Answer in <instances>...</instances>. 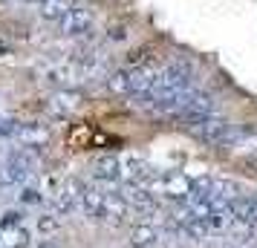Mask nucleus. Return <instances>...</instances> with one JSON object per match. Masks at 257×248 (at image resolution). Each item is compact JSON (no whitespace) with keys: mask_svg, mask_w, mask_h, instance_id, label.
<instances>
[{"mask_svg":"<svg viewBox=\"0 0 257 248\" xmlns=\"http://www.w3.org/2000/svg\"><path fill=\"white\" fill-rule=\"evenodd\" d=\"M197 142L202 144H214V147H225V144H237L240 142V136L243 133L234 127L228 118L217 116V113H211V116H202L197 118V121H191L185 127Z\"/></svg>","mask_w":257,"mask_h":248,"instance_id":"nucleus-1","label":"nucleus"},{"mask_svg":"<svg viewBox=\"0 0 257 248\" xmlns=\"http://www.w3.org/2000/svg\"><path fill=\"white\" fill-rule=\"evenodd\" d=\"M194 182L197 179H191L188 173H162V176H153L148 182V188L156 196H165V199L179 205V202H188V196L194 193Z\"/></svg>","mask_w":257,"mask_h":248,"instance_id":"nucleus-2","label":"nucleus"},{"mask_svg":"<svg viewBox=\"0 0 257 248\" xmlns=\"http://www.w3.org/2000/svg\"><path fill=\"white\" fill-rule=\"evenodd\" d=\"M93 179H95V185H101V188H116V185H121V159L113 153L98 156L93 162Z\"/></svg>","mask_w":257,"mask_h":248,"instance_id":"nucleus-3","label":"nucleus"},{"mask_svg":"<svg viewBox=\"0 0 257 248\" xmlns=\"http://www.w3.org/2000/svg\"><path fill=\"white\" fill-rule=\"evenodd\" d=\"M93 12L90 9H84V6H75L64 21H58V29L64 38H84L93 32Z\"/></svg>","mask_w":257,"mask_h":248,"instance_id":"nucleus-4","label":"nucleus"},{"mask_svg":"<svg viewBox=\"0 0 257 248\" xmlns=\"http://www.w3.org/2000/svg\"><path fill=\"white\" fill-rule=\"evenodd\" d=\"M81 193H84L81 182L67 179V182L61 185V190L55 193V202H52L55 213H72V211H78V205H81Z\"/></svg>","mask_w":257,"mask_h":248,"instance_id":"nucleus-5","label":"nucleus"},{"mask_svg":"<svg viewBox=\"0 0 257 248\" xmlns=\"http://www.w3.org/2000/svg\"><path fill=\"white\" fill-rule=\"evenodd\" d=\"M15 142L21 144V147H44L49 142V130L47 124H41V121H26V124H18V130H15Z\"/></svg>","mask_w":257,"mask_h":248,"instance_id":"nucleus-6","label":"nucleus"},{"mask_svg":"<svg viewBox=\"0 0 257 248\" xmlns=\"http://www.w3.org/2000/svg\"><path fill=\"white\" fill-rule=\"evenodd\" d=\"M162 239V231L153 222H136L127 234V245L130 248H156Z\"/></svg>","mask_w":257,"mask_h":248,"instance_id":"nucleus-7","label":"nucleus"},{"mask_svg":"<svg viewBox=\"0 0 257 248\" xmlns=\"http://www.w3.org/2000/svg\"><path fill=\"white\" fill-rule=\"evenodd\" d=\"M72 9H75V0H41V3H38L41 21H52V24L64 21Z\"/></svg>","mask_w":257,"mask_h":248,"instance_id":"nucleus-8","label":"nucleus"},{"mask_svg":"<svg viewBox=\"0 0 257 248\" xmlns=\"http://www.w3.org/2000/svg\"><path fill=\"white\" fill-rule=\"evenodd\" d=\"M24 185H29V176L21 173L9 159H3L0 162V188H24Z\"/></svg>","mask_w":257,"mask_h":248,"instance_id":"nucleus-9","label":"nucleus"},{"mask_svg":"<svg viewBox=\"0 0 257 248\" xmlns=\"http://www.w3.org/2000/svg\"><path fill=\"white\" fill-rule=\"evenodd\" d=\"M81 104V95L78 93H67V90H61V93H55L52 95V110H55V113H72V110H75V107Z\"/></svg>","mask_w":257,"mask_h":248,"instance_id":"nucleus-10","label":"nucleus"},{"mask_svg":"<svg viewBox=\"0 0 257 248\" xmlns=\"http://www.w3.org/2000/svg\"><path fill=\"white\" fill-rule=\"evenodd\" d=\"M107 90L110 93H118V95H130V70H116L110 72V78H107Z\"/></svg>","mask_w":257,"mask_h":248,"instance_id":"nucleus-11","label":"nucleus"},{"mask_svg":"<svg viewBox=\"0 0 257 248\" xmlns=\"http://www.w3.org/2000/svg\"><path fill=\"white\" fill-rule=\"evenodd\" d=\"M61 228V219H58V213H44V216H38V231L44 236H49V234H55Z\"/></svg>","mask_w":257,"mask_h":248,"instance_id":"nucleus-12","label":"nucleus"},{"mask_svg":"<svg viewBox=\"0 0 257 248\" xmlns=\"http://www.w3.org/2000/svg\"><path fill=\"white\" fill-rule=\"evenodd\" d=\"M15 130H18V121L0 116V139H15Z\"/></svg>","mask_w":257,"mask_h":248,"instance_id":"nucleus-13","label":"nucleus"},{"mask_svg":"<svg viewBox=\"0 0 257 248\" xmlns=\"http://www.w3.org/2000/svg\"><path fill=\"white\" fill-rule=\"evenodd\" d=\"M41 196H38V190H32V188H26L24 190V202H38Z\"/></svg>","mask_w":257,"mask_h":248,"instance_id":"nucleus-14","label":"nucleus"},{"mask_svg":"<svg viewBox=\"0 0 257 248\" xmlns=\"http://www.w3.org/2000/svg\"><path fill=\"white\" fill-rule=\"evenodd\" d=\"M38 248H61V245L55 239H47V236H44V242H38Z\"/></svg>","mask_w":257,"mask_h":248,"instance_id":"nucleus-15","label":"nucleus"},{"mask_svg":"<svg viewBox=\"0 0 257 248\" xmlns=\"http://www.w3.org/2000/svg\"><path fill=\"white\" fill-rule=\"evenodd\" d=\"M18 3H32V6H38V3H41V0H18Z\"/></svg>","mask_w":257,"mask_h":248,"instance_id":"nucleus-16","label":"nucleus"},{"mask_svg":"<svg viewBox=\"0 0 257 248\" xmlns=\"http://www.w3.org/2000/svg\"><path fill=\"white\" fill-rule=\"evenodd\" d=\"M225 248H243V245H237V242H231V245H225Z\"/></svg>","mask_w":257,"mask_h":248,"instance_id":"nucleus-17","label":"nucleus"}]
</instances>
